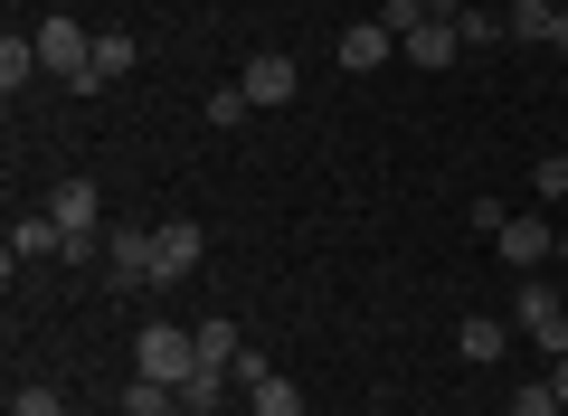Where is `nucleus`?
Returning <instances> with one entry per match:
<instances>
[{
    "mask_svg": "<svg viewBox=\"0 0 568 416\" xmlns=\"http://www.w3.org/2000/svg\"><path fill=\"white\" fill-rule=\"evenodd\" d=\"M190 369H200V332H181V322H142V341H133V378H162V388H181Z\"/></svg>",
    "mask_w": 568,
    "mask_h": 416,
    "instance_id": "f257e3e1",
    "label": "nucleus"
},
{
    "mask_svg": "<svg viewBox=\"0 0 568 416\" xmlns=\"http://www.w3.org/2000/svg\"><path fill=\"white\" fill-rule=\"evenodd\" d=\"M200 256H209L200 219H162V227H152V284H181V275H200Z\"/></svg>",
    "mask_w": 568,
    "mask_h": 416,
    "instance_id": "f03ea898",
    "label": "nucleus"
},
{
    "mask_svg": "<svg viewBox=\"0 0 568 416\" xmlns=\"http://www.w3.org/2000/svg\"><path fill=\"white\" fill-rule=\"evenodd\" d=\"M104 284L114 294H142L152 284V227H104Z\"/></svg>",
    "mask_w": 568,
    "mask_h": 416,
    "instance_id": "7ed1b4c3",
    "label": "nucleus"
},
{
    "mask_svg": "<svg viewBox=\"0 0 568 416\" xmlns=\"http://www.w3.org/2000/svg\"><path fill=\"white\" fill-rule=\"evenodd\" d=\"M29 39H39V67H48V77H67V85H77V77H85V58H95V39H85L77 20H39Z\"/></svg>",
    "mask_w": 568,
    "mask_h": 416,
    "instance_id": "20e7f679",
    "label": "nucleus"
},
{
    "mask_svg": "<svg viewBox=\"0 0 568 416\" xmlns=\"http://www.w3.org/2000/svg\"><path fill=\"white\" fill-rule=\"evenodd\" d=\"M511 313H521V332H530V341H540V351H549V359H559V351H568V303H559V294H549V284H521V294H511Z\"/></svg>",
    "mask_w": 568,
    "mask_h": 416,
    "instance_id": "39448f33",
    "label": "nucleus"
},
{
    "mask_svg": "<svg viewBox=\"0 0 568 416\" xmlns=\"http://www.w3.org/2000/svg\"><path fill=\"white\" fill-rule=\"evenodd\" d=\"M493 256L530 275V265H549V256H559V227H549V219H503V227H493Z\"/></svg>",
    "mask_w": 568,
    "mask_h": 416,
    "instance_id": "423d86ee",
    "label": "nucleus"
},
{
    "mask_svg": "<svg viewBox=\"0 0 568 416\" xmlns=\"http://www.w3.org/2000/svg\"><path fill=\"white\" fill-rule=\"evenodd\" d=\"M246 104H294V85H304V67L294 58H275V48H265V58H246Z\"/></svg>",
    "mask_w": 568,
    "mask_h": 416,
    "instance_id": "0eeeda50",
    "label": "nucleus"
},
{
    "mask_svg": "<svg viewBox=\"0 0 568 416\" xmlns=\"http://www.w3.org/2000/svg\"><path fill=\"white\" fill-rule=\"evenodd\" d=\"M436 20H455L465 58H474V48H493V39H511V20H503V10H484V0H436Z\"/></svg>",
    "mask_w": 568,
    "mask_h": 416,
    "instance_id": "6e6552de",
    "label": "nucleus"
},
{
    "mask_svg": "<svg viewBox=\"0 0 568 416\" xmlns=\"http://www.w3.org/2000/svg\"><path fill=\"white\" fill-rule=\"evenodd\" d=\"M398 58L436 77V67H455V58H465V39H455V20H426V29H407V39H398Z\"/></svg>",
    "mask_w": 568,
    "mask_h": 416,
    "instance_id": "1a4fd4ad",
    "label": "nucleus"
},
{
    "mask_svg": "<svg viewBox=\"0 0 568 416\" xmlns=\"http://www.w3.org/2000/svg\"><path fill=\"white\" fill-rule=\"evenodd\" d=\"M39 256H67V227L48 219V209H29V219L10 227V275H20V265H39Z\"/></svg>",
    "mask_w": 568,
    "mask_h": 416,
    "instance_id": "9d476101",
    "label": "nucleus"
},
{
    "mask_svg": "<svg viewBox=\"0 0 568 416\" xmlns=\"http://www.w3.org/2000/svg\"><path fill=\"white\" fill-rule=\"evenodd\" d=\"M133 58H142V48L123 39V29H95V58H85V77H77V95H95V85H114V77H133Z\"/></svg>",
    "mask_w": 568,
    "mask_h": 416,
    "instance_id": "9b49d317",
    "label": "nucleus"
},
{
    "mask_svg": "<svg viewBox=\"0 0 568 416\" xmlns=\"http://www.w3.org/2000/svg\"><path fill=\"white\" fill-rule=\"evenodd\" d=\"M332 58H342L351 77H369V67H388V58H398V39H388L379 20H351V29H342V48H332Z\"/></svg>",
    "mask_w": 568,
    "mask_h": 416,
    "instance_id": "f8f14e48",
    "label": "nucleus"
},
{
    "mask_svg": "<svg viewBox=\"0 0 568 416\" xmlns=\"http://www.w3.org/2000/svg\"><path fill=\"white\" fill-rule=\"evenodd\" d=\"M227 388H237V369H227V359H200V369L181 378V407H219Z\"/></svg>",
    "mask_w": 568,
    "mask_h": 416,
    "instance_id": "ddd939ff",
    "label": "nucleus"
},
{
    "mask_svg": "<svg viewBox=\"0 0 568 416\" xmlns=\"http://www.w3.org/2000/svg\"><path fill=\"white\" fill-rule=\"evenodd\" d=\"M29 77H39V39H20V29H10V39H0V95H20Z\"/></svg>",
    "mask_w": 568,
    "mask_h": 416,
    "instance_id": "4468645a",
    "label": "nucleus"
},
{
    "mask_svg": "<svg viewBox=\"0 0 568 416\" xmlns=\"http://www.w3.org/2000/svg\"><path fill=\"white\" fill-rule=\"evenodd\" d=\"M246 416H304V388H294V378H265V388H246Z\"/></svg>",
    "mask_w": 568,
    "mask_h": 416,
    "instance_id": "2eb2a0df",
    "label": "nucleus"
},
{
    "mask_svg": "<svg viewBox=\"0 0 568 416\" xmlns=\"http://www.w3.org/2000/svg\"><path fill=\"white\" fill-rule=\"evenodd\" d=\"M503 341H511L503 322H493V313H474L465 332H455V351H465V359H503Z\"/></svg>",
    "mask_w": 568,
    "mask_h": 416,
    "instance_id": "dca6fc26",
    "label": "nucleus"
},
{
    "mask_svg": "<svg viewBox=\"0 0 568 416\" xmlns=\"http://www.w3.org/2000/svg\"><path fill=\"white\" fill-rule=\"evenodd\" d=\"M181 407V388H162V378H133V388H123V416H171Z\"/></svg>",
    "mask_w": 568,
    "mask_h": 416,
    "instance_id": "f3484780",
    "label": "nucleus"
},
{
    "mask_svg": "<svg viewBox=\"0 0 568 416\" xmlns=\"http://www.w3.org/2000/svg\"><path fill=\"white\" fill-rule=\"evenodd\" d=\"M200 359H227V369H237V359H246V332H237V322H200Z\"/></svg>",
    "mask_w": 568,
    "mask_h": 416,
    "instance_id": "a211bd4d",
    "label": "nucleus"
},
{
    "mask_svg": "<svg viewBox=\"0 0 568 416\" xmlns=\"http://www.w3.org/2000/svg\"><path fill=\"white\" fill-rule=\"evenodd\" d=\"M503 20H511V39H549V20H559V0H511Z\"/></svg>",
    "mask_w": 568,
    "mask_h": 416,
    "instance_id": "6ab92c4d",
    "label": "nucleus"
},
{
    "mask_svg": "<svg viewBox=\"0 0 568 416\" xmlns=\"http://www.w3.org/2000/svg\"><path fill=\"white\" fill-rule=\"evenodd\" d=\"M426 20H436V0H388V10H379L388 39H407V29H426Z\"/></svg>",
    "mask_w": 568,
    "mask_h": 416,
    "instance_id": "aec40b11",
    "label": "nucleus"
},
{
    "mask_svg": "<svg viewBox=\"0 0 568 416\" xmlns=\"http://www.w3.org/2000/svg\"><path fill=\"white\" fill-rule=\"evenodd\" d=\"M511 416H568V407L549 397V378H530V388H511Z\"/></svg>",
    "mask_w": 568,
    "mask_h": 416,
    "instance_id": "412c9836",
    "label": "nucleus"
},
{
    "mask_svg": "<svg viewBox=\"0 0 568 416\" xmlns=\"http://www.w3.org/2000/svg\"><path fill=\"white\" fill-rule=\"evenodd\" d=\"M256 114V104H246V85H219V95H209V123H246Z\"/></svg>",
    "mask_w": 568,
    "mask_h": 416,
    "instance_id": "4be33fe9",
    "label": "nucleus"
},
{
    "mask_svg": "<svg viewBox=\"0 0 568 416\" xmlns=\"http://www.w3.org/2000/svg\"><path fill=\"white\" fill-rule=\"evenodd\" d=\"M10 416H67V397L58 388H20V397H10Z\"/></svg>",
    "mask_w": 568,
    "mask_h": 416,
    "instance_id": "5701e85b",
    "label": "nucleus"
},
{
    "mask_svg": "<svg viewBox=\"0 0 568 416\" xmlns=\"http://www.w3.org/2000/svg\"><path fill=\"white\" fill-rule=\"evenodd\" d=\"M530 180H540V199H568V152H540V171H530Z\"/></svg>",
    "mask_w": 568,
    "mask_h": 416,
    "instance_id": "b1692460",
    "label": "nucleus"
},
{
    "mask_svg": "<svg viewBox=\"0 0 568 416\" xmlns=\"http://www.w3.org/2000/svg\"><path fill=\"white\" fill-rule=\"evenodd\" d=\"M549 397H559V407H568V351L549 359Z\"/></svg>",
    "mask_w": 568,
    "mask_h": 416,
    "instance_id": "393cba45",
    "label": "nucleus"
},
{
    "mask_svg": "<svg viewBox=\"0 0 568 416\" xmlns=\"http://www.w3.org/2000/svg\"><path fill=\"white\" fill-rule=\"evenodd\" d=\"M549 48H559V58H568V10H559V20H549Z\"/></svg>",
    "mask_w": 568,
    "mask_h": 416,
    "instance_id": "a878e982",
    "label": "nucleus"
},
{
    "mask_svg": "<svg viewBox=\"0 0 568 416\" xmlns=\"http://www.w3.org/2000/svg\"><path fill=\"white\" fill-rule=\"evenodd\" d=\"M171 416H219V407H171Z\"/></svg>",
    "mask_w": 568,
    "mask_h": 416,
    "instance_id": "bb28decb",
    "label": "nucleus"
},
{
    "mask_svg": "<svg viewBox=\"0 0 568 416\" xmlns=\"http://www.w3.org/2000/svg\"><path fill=\"white\" fill-rule=\"evenodd\" d=\"M559 265H568V227H559Z\"/></svg>",
    "mask_w": 568,
    "mask_h": 416,
    "instance_id": "cd10ccee",
    "label": "nucleus"
},
{
    "mask_svg": "<svg viewBox=\"0 0 568 416\" xmlns=\"http://www.w3.org/2000/svg\"><path fill=\"white\" fill-rule=\"evenodd\" d=\"M559 152H568V142H559Z\"/></svg>",
    "mask_w": 568,
    "mask_h": 416,
    "instance_id": "c85d7f7f",
    "label": "nucleus"
},
{
    "mask_svg": "<svg viewBox=\"0 0 568 416\" xmlns=\"http://www.w3.org/2000/svg\"><path fill=\"white\" fill-rule=\"evenodd\" d=\"M559 10H568V0H559Z\"/></svg>",
    "mask_w": 568,
    "mask_h": 416,
    "instance_id": "c756f323",
    "label": "nucleus"
}]
</instances>
